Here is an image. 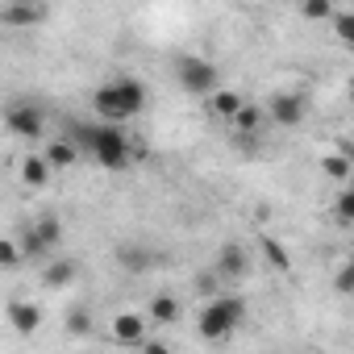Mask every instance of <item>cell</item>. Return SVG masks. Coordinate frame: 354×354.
I'll list each match as a JSON object with an SVG mask.
<instances>
[{
  "label": "cell",
  "instance_id": "cell-27",
  "mask_svg": "<svg viewBox=\"0 0 354 354\" xmlns=\"http://www.w3.org/2000/svg\"><path fill=\"white\" fill-rule=\"evenodd\" d=\"M142 354H171L162 342H142Z\"/></svg>",
  "mask_w": 354,
  "mask_h": 354
},
{
  "label": "cell",
  "instance_id": "cell-6",
  "mask_svg": "<svg viewBox=\"0 0 354 354\" xmlns=\"http://www.w3.org/2000/svg\"><path fill=\"white\" fill-rule=\"evenodd\" d=\"M59 242H63V221L46 213V217H38V221L21 234L17 246H21V259H26V254H46V250H55Z\"/></svg>",
  "mask_w": 354,
  "mask_h": 354
},
{
  "label": "cell",
  "instance_id": "cell-12",
  "mask_svg": "<svg viewBox=\"0 0 354 354\" xmlns=\"http://www.w3.org/2000/svg\"><path fill=\"white\" fill-rule=\"evenodd\" d=\"M146 317H150L154 325H171V321H180V300H175L171 292H158V296H150Z\"/></svg>",
  "mask_w": 354,
  "mask_h": 354
},
{
  "label": "cell",
  "instance_id": "cell-9",
  "mask_svg": "<svg viewBox=\"0 0 354 354\" xmlns=\"http://www.w3.org/2000/svg\"><path fill=\"white\" fill-rule=\"evenodd\" d=\"M50 17V9L46 5H0V21L5 26H13V30H30V26H42Z\"/></svg>",
  "mask_w": 354,
  "mask_h": 354
},
{
  "label": "cell",
  "instance_id": "cell-7",
  "mask_svg": "<svg viewBox=\"0 0 354 354\" xmlns=\"http://www.w3.org/2000/svg\"><path fill=\"white\" fill-rule=\"evenodd\" d=\"M246 271H250V250L238 246V242H225L213 259V275L217 279H242Z\"/></svg>",
  "mask_w": 354,
  "mask_h": 354
},
{
  "label": "cell",
  "instance_id": "cell-8",
  "mask_svg": "<svg viewBox=\"0 0 354 354\" xmlns=\"http://www.w3.org/2000/svg\"><path fill=\"white\" fill-rule=\"evenodd\" d=\"M267 117L275 121V125H300L304 121V96H296V92H279V96H271L267 100Z\"/></svg>",
  "mask_w": 354,
  "mask_h": 354
},
{
  "label": "cell",
  "instance_id": "cell-10",
  "mask_svg": "<svg viewBox=\"0 0 354 354\" xmlns=\"http://www.w3.org/2000/svg\"><path fill=\"white\" fill-rule=\"evenodd\" d=\"M9 325H13L21 337H30V333H38V325H42V308H38L34 300H9Z\"/></svg>",
  "mask_w": 354,
  "mask_h": 354
},
{
  "label": "cell",
  "instance_id": "cell-21",
  "mask_svg": "<svg viewBox=\"0 0 354 354\" xmlns=\"http://www.w3.org/2000/svg\"><path fill=\"white\" fill-rule=\"evenodd\" d=\"M21 267V246L13 238H0V271H13Z\"/></svg>",
  "mask_w": 354,
  "mask_h": 354
},
{
  "label": "cell",
  "instance_id": "cell-19",
  "mask_svg": "<svg viewBox=\"0 0 354 354\" xmlns=\"http://www.w3.org/2000/svg\"><path fill=\"white\" fill-rule=\"evenodd\" d=\"M321 171L346 184V175H350V154H325V158H321Z\"/></svg>",
  "mask_w": 354,
  "mask_h": 354
},
{
  "label": "cell",
  "instance_id": "cell-3",
  "mask_svg": "<svg viewBox=\"0 0 354 354\" xmlns=\"http://www.w3.org/2000/svg\"><path fill=\"white\" fill-rule=\"evenodd\" d=\"M242 321H246V300L242 296H209V304L196 317V329H201L205 342H230Z\"/></svg>",
  "mask_w": 354,
  "mask_h": 354
},
{
  "label": "cell",
  "instance_id": "cell-22",
  "mask_svg": "<svg viewBox=\"0 0 354 354\" xmlns=\"http://www.w3.org/2000/svg\"><path fill=\"white\" fill-rule=\"evenodd\" d=\"M263 250H267V259H271V267H275V271H288V267H292L288 250H283V246H279L275 238H267V242H263Z\"/></svg>",
  "mask_w": 354,
  "mask_h": 354
},
{
  "label": "cell",
  "instance_id": "cell-4",
  "mask_svg": "<svg viewBox=\"0 0 354 354\" xmlns=\"http://www.w3.org/2000/svg\"><path fill=\"white\" fill-rule=\"evenodd\" d=\"M175 80H180V88L192 92V96H213V92L221 88L217 67H213L209 59H201V55H184L180 67H175Z\"/></svg>",
  "mask_w": 354,
  "mask_h": 354
},
{
  "label": "cell",
  "instance_id": "cell-16",
  "mask_svg": "<svg viewBox=\"0 0 354 354\" xmlns=\"http://www.w3.org/2000/svg\"><path fill=\"white\" fill-rule=\"evenodd\" d=\"M246 100L238 96V92H230V88H217L213 96H209V109H213V117H221V121H234V113L242 109Z\"/></svg>",
  "mask_w": 354,
  "mask_h": 354
},
{
  "label": "cell",
  "instance_id": "cell-1",
  "mask_svg": "<svg viewBox=\"0 0 354 354\" xmlns=\"http://www.w3.org/2000/svg\"><path fill=\"white\" fill-rule=\"evenodd\" d=\"M67 142L75 150H88L104 171H125L133 162V146L121 125H71Z\"/></svg>",
  "mask_w": 354,
  "mask_h": 354
},
{
  "label": "cell",
  "instance_id": "cell-25",
  "mask_svg": "<svg viewBox=\"0 0 354 354\" xmlns=\"http://www.w3.org/2000/svg\"><path fill=\"white\" fill-rule=\"evenodd\" d=\"M337 38H342V42L354 38V13H346V9L337 13Z\"/></svg>",
  "mask_w": 354,
  "mask_h": 354
},
{
  "label": "cell",
  "instance_id": "cell-24",
  "mask_svg": "<svg viewBox=\"0 0 354 354\" xmlns=\"http://www.w3.org/2000/svg\"><path fill=\"white\" fill-rule=\"evenodd\" d=\"M337 221H354V192L350 188L337 192Z\"/></svg>",
  "mask_w": 354,
  "mask_h": 354
},
{
  "label": "cell",
  "instance_id": "cell-26",
  "mask_svg": "<svg viewBox=\"0 0 354 354\" xmlns=\"http://www.w3.org/2000/svg\"><path fill=\"white\" fill-rule=\"evenodd\" d=\"M350 283H354V267H342L337 271V292H350Z\"/></svg>",
  "mask_w": 354,
  "mask_h": 354
},
{
  "label": "cell",
  "instance_id": "cell-20",
  "mask_svg": "<svg viewBox=\"0 0 354 354\" xmlns=\"http://www.w3.org/2000/svg\"><path fill=\"white\" fill-rule=\"evenodd\" d=\"M92 329V313L84 308V304H75L71 313H67V333H75V337H84Z\"/></svg>",
  "mask_w": 354,
  "mask_h": 354
},
{
  "label": "cell",
  "instance_id": "cell-13",
  "mask_svg": "<svg viewBox=\"0 0 354 354\" xmlns=\"http://www.w3.org/2000/svg\"><path fill=\"white\" fill-rule=\"evenodd\" d=\"M117 263L125 267V271H133V275H142V271H150L154 267V250H146V246H117Z\"/></svg>",
  "mask_w": 354,
  "mask_h": 354
},
{
  "label": "cell",
  "instance_id": "cell-23",
  "mask_svg": "<svg viewBox=\"0 0 354 354\" xmlns=\"http://www.w3.org/2000/svg\"><path fill=\"white\" fill-rule=\"evenodd\" d=\"M337 9L329 5V0H308L304 5V17H313V21H325V17H333Z\"/></svg>",
  "mask_w": 354,
  "mask_h": 354
},
{
  "label": "cell",
  "instance_id": "cell-5",
  "mask_svg": "<svg viewBox=\"0 0 354 354\" xmlns=\"http://www.w3.org/2000/svg\"><path fill=\"white\" fill-rule=\"evenodd\" d=\"M5 125H9V133L30 138V142H38V138L46 133V117H42V109L30 104V100H13V104L5 109Z\"/></svg>",
  "mask_w": 354,
  "mask_h": 354
},
{
  "label": "cell",
  "instance_id": "cell-17",
  "mask_svg": "<svg viewBox=\"0 0 354 354\" xmlns=\"http://www.w3.org/2000/svg\"><path fill=\"white\" fill-rule=\"evenodd\" d=\"M259 125H263V109L246 100V104L234 113V129H238V133H259Z\"/></svg>",
  "mask_w": 354,
  "mask_h": 354
},
{
  "label": "cell",
  "instance_id": "cell-15",
  "mask_svg": "<svg viewBox=\"0 0 354 354\" xmlns=\"http://www.w3.org/2000/svg\"><path fill=\"white\" fill-rule=\"evenodd\" d=\"M50 175H55V171L42 162V154H30V158L21 162V184H26V188H46Z\"/></svg>",
  "mask_w": 354,
  "mask_h": 354
},
{
  "label": "cell",
  "instance_id": "cell-18",
  "mask_svg": "<svg viewBox=\"0 0 354 354\" xmlns=\"http://www.w3.org/2000/svg\"><path fill=\"white\" fill-rule=\"evenodd\" d=\"M71 279H75V263H67V259H63V263H50V267L42 271V283H46V288H67Z\"/></svg>",
  "mask_w": 354,
  "mask_h": 354
},
{
  "label": "cell",
  "instance_id": "cell-14",
  "mask_svg": "<svg viewBox=\"0 0 354 354\" xmlns=\"http://www.w3.org/2000/svg\"><path fill=\"white\" fill-rule=\"evenodd\" d=\"M75 158H80V150H75V146H71L67 138H55V142L46 146V154H42V162H46L50 171H67V167H71Z\"/></svg>",
  "mask_w": 354,
  "mask_h": 354
},
{
  "label": "cell",
  "instance_id": "cell-11",
  "mask_svg": "<svg viewBox=\"0 0 354 354\" xmlns=\"http://www.w3.org/2000/svg\"><path fill=\"white\" fill-rule=\"evenodd\" d=\"M113 337H117L121 346H142V342H146V317L121 313V317L113 321Z\"/></svg>",
  "mask_w": 354,
  "mask_h": 354
},
{
  "label": "cell",
  "instance_id": "cell-2",
  "mask_svg": "<svg viewBox=\"0 0 354 354\" xmlns=\"http://www.w3.org/2000/svg\"><path fill=\"white\" fill-rule=\"evenodd\" d=\"M92 109H96V117L104 125H121L125 129V121L146 109V88L133 75H117L113 84H104V88L92 92Z\"/></svg>",
  "mask_w": 354,
  "mask_h": 354
}]
</instances>
